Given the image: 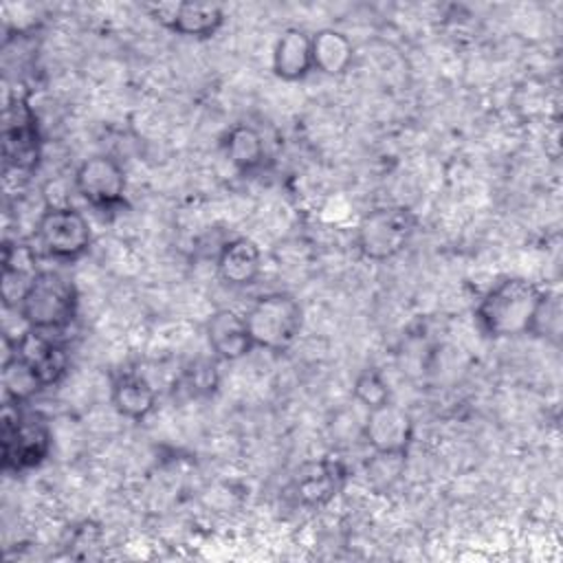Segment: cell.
<instances>
[{
    "mask_svg": "<svg viewBox=\"0 0 563 563\" xmlns=\"http://www.w3.org/2000/svg\"><path fill=\"white\" fill-rule=\"evenodd\" d=\"M543 288L526 277H506L490 286L473 314L477 328L490 339H515L532 332Z\"/></svg>",
    "mask_w": 563,
    "mask_h": 563,
    "instance_id": "6da1fadb",
    "label": "cell"
},
{
    "mask_svg": "<svg viewBox=\"0 0 563 563\" xmlns=\"http://www.w3.org/2000/svg\"><path fill=\"white\" fill-rule=\"evenodd\" d=\"M79 295L66 275L51 268H40L29 282L15 310L31 330L59 334L77 317Z\"/></svg>",
    "mask_w": 563,
    "mask_h": 563,
    "instance_id": "7a4b0ae2",
    "label": "cell"
},
{
    "mask_svg": "<svg viewBox=\"0 0 563 563\" xmlns=\"http://www.w3.org/2000/svg\"><path fill=\"white\" fill-rule=\"evenodd\" d=\"M0 442L2 468L9 473H24L48 457L53 435L40 413L24 411L22 405L4 400Z\"/></svg>",
    "mask_w": 563,
    "mask_h": 563,
    "instance_id": "3957f363",
    "label": "cell"
},
{
    "mask_svg": "<svg viewBox=\"0 0 563 563\" xmlns=\"http://www.w3.org/2000/svg\"><path fill=\"white\" fill-rule=\"evenodd\" d=\"M244 321L255 347L284 352L301 332L303 310L288 292H266L253 301Z\"/></svg>",
    "mask_w": 563,
    "mask_h": 563,
    "instance_id": "277c9868",
    "label": "cell"
},
{
    "mask_svg": "<svg viewBox=\"0 0 563 563\" xmlns=\"http://www.w3.org/2000/svg\"><path fill=\"white\" fill-rule=\"evenodd\" d=\"M416 224V216L409 207H376L356 224V249L369 262L394 260L409 244Z\"/></svg>",
    "mask_w": 563,
    "mask_h": 563,
    "instance_id": "5b68a950",
    "label": "cell"
},
{
    "mask_svg": "<svg viewBox=\"0 0 563 563\" xmlns=\"http://www.w3.org/2000/svg\"><path fill=\"white\" fill-rule=\"evenodd\" d=\"M40 246L55 260L75 262L92 242V231L86 216L68 205L46 207L35 224Z\"/></svg>",
    "mask_w": 563,
    "mask_h": 563,
    "instance_id": "8992f818",
    "label": "cell"
},
{
    "mask_svg": "<svg viewBox=\"0 0 563 563\" xmlns=\"http://www.w3.org/2000/svg\"><path fill=\"white\" fill-rule=\"evenodd\" d=\"M42 152L37 117L29 106L26 97H13L4 106V128H2V154L4 167L15 172H31Z\"/></svg>",
    "mask_w": 563,
    "mask_h": 563,
    "instance_id": "52a82bcc",
    "label": "cell"
},
{
    "mask_svg": "<svg viewBox=\"0 0 563 563\" xmlns=\"http://www.w3.org/2000/svg\"><path fill=\"white\" fill-rule=\"evenodd\" d=\"M75 191L99 211H114L125 200V172L121 163L106 154L84 158L73 174Z\"/></svg>",
    "mask_w": 563,
    "mask_h": 563,
    "instance_id": "ba28073f",
    "label": "cell"
},
{
    "mask_svg": "<svg viewBox=\"0 0 563 563\" xmlns=\"http://www.w3.org/2000/svg\"><path fill=\"white\" fill-rule=\"evenodd\" d=\"M363 440L378 457H405L413 440V420L396 402L367 409Z\"/></svg>",
    "mask_w": 563,
    "mask_h": 563,
    "instance_id": "9c48e42d",
    "label": "cell"
},
{
    "mask_svg": "<svg viewBox=\"0 0 563 563\" xmlns=\"http://www.w3.org/2000/svg\"><path fill=\"white\" fill-rule=\"evenodd\" d=\"M150 15L176 35L207 40L224 24V9L213 2H158L147 7Z\"/></svg>",
    "mask_w": 563,
    "mask_h": 563,
    "instance_id": "30bf717a",
    "label": "cell"
},
{
    "mask_svg": "<svg viewBox=\"0 0 563 563\" xmlns=\"http://www.w3.org/2000/svg\"><path fill=\"white\" fill-rule=\"evenodd\" d=\"M13 354L18 358H22L37 374V378L42 380L44 387L57 385L62 380V376L66 374V369H68L66 345L53 332L26 328L13 341Z\"/></svg>",
    "mask_w": 563,
    "mask_h": 563,
    "instance_id": "8fae6325",
    "label": "cell"
},
{
    "mask_svg": "<svg viewBox=\"0 0 563 563\" xmlns=\"http://www.w3.org/2000/svg\"><path fill=\"white\" fill-rule=\"evenodd\" d=\"M216 273L231 288H246L262 275V251L244 235L227 240L216 255Z\"/></svg>",
    "mask_w": 563,
    "mask_h": 563,
    "instance_id": "7c38bea8",
    "label": "cell"
},
{
    "mask_svg": "<svg viewBox=\"0 0 563 563\" xmlns=\"http://www.w3.org/2000/svg\"><path fill=\"white\" fill-rule=\"evenodd\" d=\"M205 332L213 354L224 361L244 358L255 347L251 341L244 314L231 308H220L211 312L207 319Z\"/></svg>",
    "mask_w": 563,
    "mask_h": 563,
    "instance_id": "4fadbf2b",
    "label": "cell"
},
{
    "mask_svg": "<svg viewBox=\"0 0 563 563\" xmlns=\"http://www.w3.org/2000/svg\"><path fill=\"white\" fill-rule=\"evenodd\" d=\"M114 411L128 420L141 422L156 409V389L139 372H121L110 385Z\"/></svg>",
    "mask_w": 563,
    "mask_h": 563,
    "instance_id": "5bb4252c",
    "label": "cell"
},
{
    "mask_svg": "<svg viewBox=\"0 0 563 563\" xmlns=\"http://www.w3.org/2000/svg\"><path fill=\"white\" fill-rule=\"evenodd\" d=\"M273 73L284 81H299L312 70L310 35L303 29H286L273 46Z\"/></svg>",
    "mask_w": 563,
    "mask_h": 563,
    "instance_id": "9a60e30c",
    "label": "cell"
},
{
    "mask_svg": "<svg viewBox=\"0 0 563 563\" xmlns=\"http://www.w3.org/2000/svg\"><path fill=\"white\" fill-rule=\"evenodd\" d=\"M345 468L336 460H319L301 468L295 479V495L306 506L328 504L341 488Z\"/></svg>",
    "mask_w": 563,
    "mask_h": 563,
    "instance_id": "2e32d148",
    "label": "cell"
},
{
    "mask_svg": "<svg viewBox=\"0 0 563 563\" xmlns=\"http://www.w3.org/2000/svg\"><path fill=\"white\" fill-rule=\"evenodd\" d=\"M312 46V70H319L328 77H341L350 70L354 62L352 40L332 26L319 29L310 35Z\"/></svg>",
    "mask_w": 563,
    "mask_h": 563,
    "instance_id": "e0dca14e",
    "label": "cell"
},
{
    "mask_svg": "<svg viewBox=\"0 0 563 563\" xmlns=\"http://www.w3.org/2000/svg\"><path fill=\"white\" fill-rule=\"evenodd\" d=\"M224 152L238 172L251 174L264 161V139L253 125L238 123L224 136Z\"/></svg>",
    "mask_w": 563,
    "mask_h": 563,
    "instance_id": "ac0fdd59",
    "label": "cell"
},
{
    "mask_svg": "<svg viewBox=\"0 0 563 563\" xmlns=\"http://www.w3.org/2000/svg\"><path fill=\"white\" fill-rule=\"evenodd\" d=\"M2 385H4V400L24 405L31 396L44 389L37 374L15 354L2 361Z\"/></svg>",
    "mask_w": 563,
    "mask_h": 563,
    "instance_id": "d6986e66",
    "label": "cell"
},
{
    "mask_svg": "<svg viewBox=\"0 0 563 563\" xmlns=\"http://www.w3.org/2000/svg\"><path fill=\"white\" fill-rule=\"evenodd\" d=\"M352 394L354 398L365 407V409H374V407H380L385 402L391 400V391H389V385L387 380L383 378V374L374 367H367L363 369L356 380H354V387H352Z\"/></svg>",
    "mask_w": 563,
    "mask_h": 563,
    "instance_id": "ffe728a7",
    "label": "cell"
},
{
    "mask_svg": "<svg viewBox=\"0 0 563 563\" xmlns=\"http://www.w3.org/2000/svg\"><path fill=\"white\" fill-rule=\"evenodd\" d=\"M559 330H561L559 295L545 290L543 299L539 303V310H537V317H534L530 334L543 336V339H559Z\"/></svg>",
    "mask_w": 563,
    "mask_h": 563,
    "instance_id": "44dd1931",
    "label": "cell"
}]
</instances>
